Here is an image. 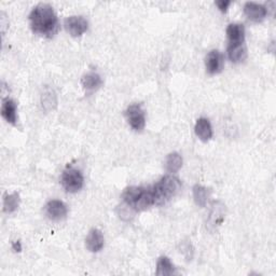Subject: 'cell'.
Instances as JSON below:
<instances>
[{
	"label": "cell",
	"mask_w": 276,
	"mask_h": 276,
	"mask_svg": "<svg viewBox=\"0 0 276 276\" xmlns=\"http://www.w3.org/2000/svg\"><path fill=\"white\" fill-rule=\"evenodd\" d=\"M197 136L203 141L210 140L213 136V129L211 122L208 121V119L205 118H200L197 121L196 128H195Z\"/></svg>",
	"instance_id": "30bf717a"
},
{
	"label": "cell",
	"mask_w": 276,
	"mask_h": 276,
	"mask_svg": "<svg viewBox=\"0 0 276 276\" xmlns=\"http://www.w3.org/2000/svg\"><path fill=\"white\" fill-rule=\"evenodd\" d=\"M83 182L84 179L80 170L72 167H68L64 170L62 175V185L67 192H78L83 187Z\"/></svg>",
	"instance_id": "3957f363"
},
{
	"label": "cell",
	"mask_w": 276,
	"mask_h": 276,
	"mask_svg": "<svg viewBox=\"0 0 276 276\" xmlns=\"http://www.w3.org/2000/svg\"><path fill=\"white\" fill-rule=\"evenodd\" d=\"M2 116L7 122L11 124L17 123V104L14 101L7 99L2 106Z\"/></svg>",
	"instance_id": "4fadbf2b"
},
{
	"label": "cell",
	"mask_w": 276,
	"mask_h": 276,
	"mask_svg": "<svg viewBox=\"0 0 276 276\" xmlns=\"http://www.w3.org/2000/svg\"><path fill=\"white\" fill-rule=\"evenodd\" d=\"M180 188V182L178 178L173 175H167L163 177L161 180L152 188L154 196V204L161 205L168 201L171 197H174L177 191Z\"/></svg>",
	"instance_id": "7a4b0ae2"
},
{
	"label": "cell",
	"mask_w": 276,
	"mask_h": 276,
	"mask_svg": "<svg viewBox=\"0 0 276 276\" xmlns=\"http://www.w3.org/2000/svg\"><path fill=\"white\" fill-rule=\"evenodd\" d=\"M205 65H206V70L208 73L215 74L221 71L222 66H223V58L220 52L217 50L211 51L206 56Z\"/></svg>",
	"instance_id": "ba28073f"
},
{
	"label": "cell",
	"mask_w": 276,
	"mask_h": 276,
	"mask_svg": "<svg viewBox=\"0 0 276 276\" xmlns=\"http://www.w3.org/2000/svg\"><path fill=\"white\" fill-rule=\"evenodd\" d=\"M20 205V197L18 193H12V195L6 196L4 201V211L7 214H12L18 210Z\"/></svg>",
	"instance_id": "44dd1931"
},
{
	"label": "cell",
	"mask_w": 276,
	"mask_h": 276,
	"mask_svg": "<svg viewBox=\"0 0 276 276\" xmlns=\"http://www.w3.org/2000/svg\"><path fill=\"white\" fill-rule=\"evenodd\" d=\"M33 32L42 36L52 37L58 31V20L53 8L47 4L36 6L29 14Z\"/></svg>",
	"instance_id": "6da1fadb"
},
{
	"label": "cell",
	"mask_w": 276,
	"mask_h": 276,
	"mask_svg": "<svg viewBox=\"0 0 276 276\" xmlns=\"http://www.w3.org/2000/svg\"><path fill=\"white\" fill-rule=\"evenodd\" d=\"M125 116L130 125L135 131L144 130L146 125V115L144 109L138 104L131 105L125 111Z\"/></svg>",
	"instance_id": "277c9868"
},
{
	"label": "cell",
	"mask_w": 276,
	"mask_h": 276,
	"mask_svg": "<svg viewBox=\"0 0 276 276\" xmlns=\"http://www.w3.org/2000/svg\"><path fill=\"white\" fill-rule=\"evenodd\" d=\"M82 85L86 89L87 92H94L99 89L103 83L102 78L99 73L96 72H88L84 74L82 78Z\"/></svg>",
	"instance_id": "9a60e30c"
},
{
	"label": "cell",
	"mask_w": 276,
	"mask_h": 276,
	"mask_svg": "<svg viewBox=\"0 0 276 276\" xmlns=\"http://www.w3.org/2000/svg\"><path fill=\"white\" fill-rule=\"evenodd\" d=\"M228 56L230 58V61L233 63L243 62L246 56H247V50H246L244 43L229 44Z\"/></svg>",
	"instance_id": "7c38bea8"
},
{
	"label": "cell",
	"mask_w": 276,
	"mask_h": 276,
	"mask_svg": "<svg viewBox=\"0 0 276 276\" xmlns=\"http://www.w3.org/2000/svg\"><path fill=\"white\" fill-rule=\"evenodd\" d=\"M144 188L141 187H130L126 189L123 192V201L126 205L131 206L132 208H134V205L136 204V202L138 201V199L140 198V196L143 195L144 192Z\"/></svg>",
	"instance_id": "e0dca14e"
},
{
	"label": "cell",
	"mask_w": 276,
	"mask_h": 276,
	"mask_svg": "<svg viewBox=\"0 0 276 276\" xmlns=\"http://www.w3.org/2000/svg\"><path fill=\"white\" fill-rule=\"evenodd\" d=\"M12 247H13V249L16 250V251H21L22 250V246H21L20 242H14L12 244Z\"/></svg>",
	"instance_id": "603a6c76"
},
{
	"label": "cell",
	"mask_w": 276,
	"mask_h": 276,
	"mask_svg": "<svg viewBox=\"0 0 276 276\" xmlns=\"http://www.w3.org/2000/svg\"><path fill=\"white\" fill-rule=\"evenodd\" d=\"M215 4L221 12H227L229 6L231 5V2H229V0H218V2H216Z\"/></svg>",
	"instance_id": "7402d4cb"
},
{
	"label": "cell",
	"mask_w": 276,
	"mask_h": 276,
	"mask_svg": "<svg viewBox=\"0 0 276 276\" xmlns=\"http://www.w3.org/2000/svg\"><path fill=\"white\" fill-rule=\"evenodd\" d=\"M182 165V158L180 154H178L176 152H173L167 155L166 162H165V167L166 170L170 174H174L176 171L180 169Z\"/></svg>",
	"instance_id": "ffe728a7"
},
{
	"label": "cell",
	"mask_w": 276,
	"mask_h": 276,
	"mask_svg": "<svg viewBox=\"0 0 276 276\" xmlns=\"http://www.w3.org/2000/svg\"><path fill=\"white\" fill-rule=\"evenodd\" d=\"M227 36L230 44L244 43L245 39V28L242 24H230L227 28Z\"/></svg>",
	"instance_id": "8fae6325"
},
{
	"label": "cell",
	"mask_w": 276,
	"mask_h": 276,
	"mask_svg": "<svg viewBox=\"0 0 276 276\" xmlns=\"http://www.w3.org/2000/svg\"><path fill=\"white\" fill-rule=\"evenodd\" d=\"M173 274H176V270L173 263L170 262V260L167 257H161L158 260V263H156V275L168 276Z\"/></svg>",
	"instance_id": "ac0fdd59"
},
{
	"label": "cell",
	"mask_w": 276,
	"mask_h": 276,
	"mask_svg": "<svg viewBox=\"0 0 276 276\" xmlns=\"http://www.w3.org/2000/svg\"><path fill=\"white\" fill-rule=\"evenodd\" d=\"M244 13L250 21L261 22L266 17V9L262 5L256 3H246L244 6Z\"/></svg>",
	"instance_id": "52a82bcc"
},
{
	"label": "cell",
	"mask_w": 276,
	"mask_h": 276,
	"mask_svg": "<svg viewBox=\"0 0 276 276\" xmlns=\"http://www.w3.org/2000/svg\"><path fill=\"white\" fill-rule=\"evenodd\" d=\"M67 206L58 200H52L46 205V214L52 220H61L66 217Z\"/></svg>",
	"instance_id": "8992f818"
},
{
	"label": "cell",
	"mask_w": 276,
	"mask_h": 276,
	"mask_svg": "<svg viewBox=\"0 0 276 276\" xmlns=\"http://www.w3.org/2000/svg\"><path fill=\"white\" fill-rule=\"evenodd\" d=\"M86 248L92 252H98L104 247V235L99 229H92L85 238Z\"/></svg>",
	"instance_id": "9c48e42d"
},
{
	"label": "cell",
	"mask_w": 276,
	"mask_h": 276,
	"mask_svg": "<svg viewBox=\"0 0 276 276\" xmlns=\"http://www.w3.org/2000/svg\"><path fill=\"white\" fill-rule=\"evenodd\" d=\"M225 219V206L220 202H216L213 204L212 211L208 218V226L216 228Z\"/></svg>",
	"instance_id": "5bb4252c"
},
{
	"label": "cell",
	"mask_w": 276,
	"mask_h": 276,
	"mask_svg": "<svg viewBox=\"0 0 276 276\" xmlns=\"http://www.w3.org/2000/svg\"><path fill=\"white\" fill-rule=\"evenodd\" d=\"M211 192L207 188L203 187V186L197 185L193 188V198H195V202L198 206L204 207L207 204V201L210 199Z\"/></svg>",
	"instance_id": "d6986e66"
},
{
	"label": "cell",
	"mask_w": 276,
	"mask_h": 276,
	"mask_svg": "<svg viewBox=\"0 0 276 276\" xmlns=\"http://www.w3.org/2000/svg\"><path fill=\"white\" fill-rule=\"evenodd\" d=\"M64 26L72 37H80L87 31V21L82 17H69L65 20Z\"/></svg>",
	"instance_id": "5b68a950"
},
{
	"label": "cell",
	"mask_w": 276,
	"mask_h": 276,
	"mask_svg": "<svg viewBox=\"0 0 276 276\" xmlns=\"http://www.w3.org/2000/svg\"><path fill=\"white\" fill-rule=\"evenodd\" d=\"M154 205V196L152 189H148V190H144L143 195L140 196V198L138 199V201L136 202V204L134 205V210L135 211H145L147 208H149L150 206Z\"/></svg>",
	"instance_id": "2e32d148"
}]
</instances>
